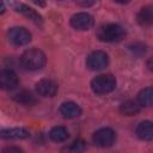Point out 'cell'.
Returning <instances> with one entry per match:
<instances>
[{"label": "cell", "instance_id": "obj_3", "mask_svg": "<svg viewBox=\"0 0 153 153\" xmlns=\"http://www.w3.org/2000/svg\"><path fill=\"white\" fill-rule=\"evenodd\" d=\"M116 87V79L110 74H102L96 76L91 81V88L94 93L104 94L109 93Z\"/></svg>", "mask_w": 153, "mask_h": 153}, {"label": "cell", "instance_id": "obj_16", "mask_svg": "<svg viewBox=\"0 0 153 153\" xmlns=\"http://www.w3.org/2000/svg\"><path fill=\"white\" fill-rule=\"evenodd\" d=\"M13 99H14L16 102L20 103V104H24V105H33V104H36V102H37L36 97H35L30 91H25V90L18 92V93H16L14 97H13Z\"/></svg>", "mask_w": 153, "mask_h": 153}, {"label": "cell", "instance_id": "obj_5", "mask_svg": "<svg viewBox=\"0 0 153 153\" xmlns=\"http://www.w3.org/2000/svg\"><path fill=\"white\" fill-rule=\"evenodd\" d=\"M115 140H116V134L110 128H102L92 135L93 143L99 147H109L115 142Z\"/></svg>", "mask_w": 153, "mask_h": 153}, {"label": "cell", "instance_id": "obj_22", "mask_svg": "<svg viewBox=\"0 0 153 153\" xmlns=\"http://www.w3.org/2000/svg\"><path fill=\"white\" fill-rule=\"evenodd\" d=\"M4 153H10V152H17V153H20V152H23L20 148H18V147H7V148H5L4 151H2Z\"/></svg>", "mask_w": 153, "mask_h": 153}, {"label": "cell", "instance_id": "obj_11", "mask_svg": "<svg viewBox=\"0 0 153 153\" xmlns=\"http://www.w3.org/2000/svg\"><path fill=\"white\" fill-rule=\"evenodd\" d=\"M136 19L141 26H152L153 25V6L147 5L142 7L137 13Z\"/></svg>", "mask_w": 153, "mask_h": 153}, {"label": "cell", "instance_id": "obj_14", "mask_svg": "<svg viewBox=\"0 0 153 153\" xmlns=\"http://www.w3.org/2000/svg\"><path fill=\"white\" fill-rule=\"evenodd\" d=\"M141 106L142 105L137 100H127L121 104L120 111H121V114H123L126 116H133V115H136L141 110Z\"/></svg>", "mask_w": 153, "mask_h": 153}, {"label": "cell", "instance_id": "obj_19", "mask_svg": "<svg viewBox=\"0 0 153 153\" xmlns=\"http://www.w3.org/2000/svg\"><path fill=\"white\" fill-rule=\"evenodd\" d=\"M129 50L136 56H142L146 53V47L142 43H134V44L129 45Z\"/></svg>", "mask_w": 153, "mask_h": 153}, {"label": "cell", "instance_id": "obj_24", "mask_svg": "<svg viewBox=\"0 0 153 153\" xmlns=\"http://www.w3.org/2000/svg\"><path fill=\"white\" fill-rule=\"evenodd\" d=\"M114 1H116V2H118V4H128L130 0H114Z\"/></svg>", "mask_w": 153, "mask_h": 153}, {"label": "cell", "instance_id": "obj_17", "mask_svg": "<svg viewBox=\"0 0 153 153\" xmlns=\"http://www.w3.org/2000/svg\"><path fill=\"white\" fill-rule=\"evenodd\" d=\"M137 102L142 106L153 105V87H146L141 90L137 94Z\"/></svg>", "mask_w": 153, "mask_h": 153}, {"label": "cell", "instance_id": "obj_20", "mask_svg": "<svg viewBox=\"0 0 153 153\" xmlns=\"http://www.w3.org/2000/svg\"><path fill=\"white\" fill-rule=\"evenodd\" d=\"M69 149L73 151V152H81V151L85 149V142L82 140H75L72 143V146H71Z\"/></svg>", "mask_w": 153, "mask_h": 153}, {"label": "cell", "instance_id": "obj_21", "mask_svg": "<svg viewBox=\"0 0 153 153\" xmlns=\"http://www.w3.org/2000/svg\"><path fill=\"white\" fill-rule=\"evenodd\" d=\"M97 0H76V4L80 5L81 7H90L93 4H96Z\"/></svg>", "mask_w": 153, "mask_h": 153}, {"label": "cell", "instance_id": "obj_18", "mask_svg": "<svg viewBox=\"0 0 153 153\" xmlns=\"http://www.w3.org/2000/svg\"><path fill=\"white\" fill-rule=\"evenodd\" d=\"M49 136H50V139H51L53 141L62 142V141L67 140V137H68V131H67V129H66L65 127L59 126V127H54V128L50 130Z\"/></svg>", "mask_w": 153, "mask_h": 153}, {"label": "cell", "instance_id": "obj_7", "mask_svg": "<svg viewBox=\"0 0 153 153\" xmlns=\"http://www.w3.org/2000/svg\"><path fill=\"white\" fill-rule=\"evenodd\" d=\"M93 17L85 12L76 13L71 18V25L76 30H88L93 25Z\"/></svg>", "mask_w": 153, "mask_h": 153}, {"label": "cell", "instance_id": "obj_25", "mask_svg": "<svg viewBox=\"0 0 153 153\" xmlns=\"http://www.w3.org/2000/svg\"><path fill=\"white\" fill-rule=\"evenodd\" d=\"M5 12V2H4V0H1V13H4Z\"/></svg>", "mask_w": 153, "mask_h": 153}, {"label": "cell", "instance_id": "obj_8", "mask_svg": "<svg viewBox=\"0 0 153 153\" xmlns=\"http://www.w3.org/2000/svg\"><path fill=\"white\" fill-rule=\"evenodd\" d=\"M36 91L42 97H54L57 93V84L51 79H42L36 84Z\"/></svg>", "mask_w": 153, "mask_h": 153}, {"label": "cell", "instance_id": "obj_13", "mask_svg": "<svg viewBox=\"0 0 153 153\" xmlns=\"http://www.w3.org/2000/svg\"><path fill=\"white\" fill-rule=\"evenodd\" d=\"M136 135L145 141H149L153 139V122L143 121L136 128Z\"/></svg>", "mask_w": 153, "mask_h": 153}, {"label": "cell", "instance_id": "obj_15", "mask_svg": "<svg viewBox=\"0 0 153 153\" xmlns=\"http://www.w3.org/2000/svg\"><path fill=\"white\" fill-rule=\"evenodd\" d=\"M0 135L2 139H25L30 134L27 130L23 128H11V129H2Z\"/></svg>", "mask_w": 153, "mask_h": 153}, {"label": "cell", "instance_id": "obj_23", "mask_svg": "<svg viewBox=\"0 0 153 153\" xmlns=\"http://www.w3.org/2000/svg\"><path fill=\"white\" fill-rule=\"evenodd\" d=\"M147 68L153 72V57H151V59L147 61Z\"/></svg>", "mask_w": 153, "mask_h": 153}, {"label": "cell", "instance_id": "obj_6", "mask_svg": "<svg viewBox=\"0 0 153 153\" xmlns=\"http://www.w3.org/2000/svg\"><path fill=\"white\" fill-rule=\"evenodd\" d=\"M109 63V57L104 51L96 50L91 53L86 59V66L91 71H100L104 69Z\"/></svg>", "mask_w": 153, "mask_h": 153}, {"label": "cell", "instance_id": "obj_12", "mask_svg": "<svg viewBox=\"0 0 153 153\" xmlns=\"http://www.w3.org/2000/svg\"><path fill=\"white\" fill-rule=\"evenodd\" d=\"M14 8H16L17 12H20L23 16H25L26 18H29L33 23L42 24V17H41V14H38L33 8H31V7L26 6V5H23V4H16L14 5Z\"/></svg>", "mask_w": 153, "mask_h": 153}, {"label": "cell", "instance_id": "obj_26", "mask_svg": "<svg viewBox=\"0 0 153 153\" xmlns=\"http://www.w3.org/2000/svg\"><path fill=\"white\" fill-rule=\"evenodd\" d=\"M33 2H36V4H38V5H41V6H44V2H43L42 0H33Z\"/></svg>", "mask_w": 153, "mask_h": 153}, {"label": "cell", "instance_id": "obj_10", "mask_svg": "<svg viewBox=\"0 0 153 153\" xmlns=\"http://www.w3.org/2000/svg\"><path fill=\"white\" fill-rule=\"evenodd\" d=\"M60 114L65 118H76L81 115V109L73 102H66L60 106Z\"/></svg>", "mask_w": 153, "mask_h": 153}, {"label": "cell", "instance_id": "obj_4", "mask_svg": "<svg viewBox=\"0 0 153 153\" xmlns=\"http://www.w3.org/2000/svg\"><path fill=\"white\" fill-rule=\"evenodd\" d=\"M7 36H8V41L17 47L25 45L31 41V33L25 27H19V26L11 27L8 30Z\"/></svg>", "mask_w": 153, "mask_h": 153}, {"label": "cell", "instance_id": "obj_2", "mask_svg": "<svg viewBox=\"0 0 153 153\" xmlns=\"http://www.w3.org/2000/svg\"><path fill=\"white\" fill-rule=\"evenodd\" d=\"M98 38L102 42H120L124 38L126 31L124 29L118 24H105L99 27Z\"/></svg>", "mask_w": 153, "mask_h": 153}, {"label": "cell", "instance_id": "obj_1", "mask_svg": "<svg viewBox=\"0 0 153 153\" xmlns=\"http://www.w3.org/2000/svg\"><path fill=\"white\" fill-rule=\"evenodd\" d=\"M20 62L29 71H38L45 65V55L38 49H29L22 55Z\"/></svg>", "mask_w": 153, "mask_h": 153}, {"label": "cell", "instance_id": "obj_9", "mask_svg": "<svg viewBox=\"0 0 153 153\" xmlns=\"http://www.w3.org/2000/svg\"><path fill=\"white\" fill-rule=\"evenodd\" d=\"M18 85V76L12 69H2L0 72V86L4 90H13Z\"/></svg>", "mask_w": 153, "mask_h": 153}]
</instances>
